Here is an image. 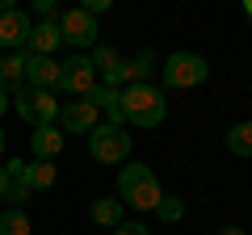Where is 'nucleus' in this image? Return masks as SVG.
Returning <instances> with one entry per match:
<instances>
[{"instance_id":"obj_6","label":"nucleus","mask_w":252,"mask_h":235,"mask_svg":"<svg viewBox=\"0 0 252 235\" xmlns=\"http://www.w3.org/2000/svg\"><path fill=\"white\" fill-rule=\"evenodd\" d=\"M13 109L26 118L30 126H51L55 118H59V101H55V92L30 88V84H21V88L13 92Z\"/></svg>"},{"instance_id":"obj_25","label":"nucleus","mask_w":252,"mask_h":235,"mask_svg":"<svg viewBox=\"0 0 252 235\" xmlns=\"http://www.w3.org/2000/svg\"><path fill=\"white\" fill-rule=\"evenodd\" d=\"M9 185H13V176H9V168H4V164H0V202L9 198Z\"/></svg>"},{"instance_id":"obj_23","label":"nucleus","mask_w":252,"mask_h":235,"mask_svg":"<svg viewBox=\"0 0 252 235\" xmlns=\"http://www.w3.org/2000/svg\"><path fill=\"white\" fill-rule=\"evenodd\" d=\"M114 235H152V231H147L143 223H126V218H122V223L114 227Z\"/></svg>"},{"instance_id":"obj_22","label":"nucleus","mask_w":252,"mask_h":235,"mask_svg":"<svg viewBox=\"0 0 252 235\" xmlns=\"http://www.w3.org/2000/svg\"><path fill=\"white\" fill-rule=\"evenodd\" d=\"M30 193H34V189H30L26 181H13V185H9V198H4V202H30Z\"/></svg>"},{"instance_id":"obj_17","label":"nucleus","mask_w":252,"mask_h":235,"mask_svg":"<svg viewBox=\"0 0 252 235\" xmlns=\"http://www.w3.org/2000/svg\"><path fill=\"white\" fill-rule=\"evenodd\" d=\"M89 218L97 227H109V231H114V227L122 223V202H118V198H97L89 206Z\"/></svg>"},{"instance_id":"obj_5","label":"nucleus","mask_w":252,"mask_h":235,"mask_svg":"<svg viewBox=\"0 0 252 235\" xmlns=\"http://www.w3.org/2000/svg\"><path fill=\"white\" fill-rule=\"evenodd\" d=\"M97 84H101L97 80V67H93V59L84 51H72L59 63V92H67V97H89Z\"/></svg>"},{"instance_id":"obj_28","label":"nucleus","mask_w":252,"mask_h":235,"mask_svg":"<svg viewBox=\"0 0 252 235\" xmlns=\"http://www.w3.org/2000/svg\"><path fill=\"white\" fill-rule=\"evenodd\" d=\"M219 235H244V227H223Z\"/></svg>"},{"instance_id":"obj_26","label":"nucleus","mask_w":252,"mask_h":235,"mask_svg":"<svg viewBox=\"0 0 252 235\" xmlns=\"http://www.w3.org/2000/svg\"><path fill=\"white\" fill-rule=\"evenodd\" d=\"M4 168H9V176H13V181H17V176H21V168H26V164H21V160H9V164H4Z\"/></svg>"},{"instance_id":"obj_30","label":"nucleus","mask_w":252,"mask_h":235,"mask_svg":"<svg viewBox=\"0 0 252 235\" xmlns=\"http://www.w3.org/2000/svg\"><path fill=\"white\" fill-rule=\"evenodd\" d=\"M244 13H248V17H252V0H244Z\"/></svg>"},{"instance_id":"obj_27","label":"nucleus","mask_w":252,"mask_h":235,"mask_svg":"<svg viewBox=\"0 0 252 235\" xmlns=\"http://www.w3.org/2000/svg\"><path fill=\"white\" fill-rule=\"evenodd\" d=\"M9 101H13V97H9V92H4V88H0V114L9 109Z\"/></svg>"},{"instance_id":"obj_24","label":"nucleus","mask_w":252,"mask_h":235,"mask_svg":"<svg viewBox=\"0 0 252 235\" xmlns=\"http://www.w3.org/2000/svg\"><path fill=\"white\" fill-rule=\"evenodd\" d=\"M30 9H34L38 17H51V13H55V0H30Z\"/></svg>"},{"instance_id":"obj_31","label":"nucleus","mask_w":252,"mask_h":235,"mask_svg":"<svg viewBox=\"0 0 252 235\" xmlns=\"http://www.w3.org/2000/svg\"><path fill=\"white\" fill-rule=\"evenodd\" d=\"M0 155H4V130H0Z\"/></svg>"},{"instance_id":"obj_21","label":"nucleus","mask_w":252,"mask_h":235,"mask_svg":"<svg viewBox=\"0 0 252 235\" xmlns=\"http://www.w3.org/2000/svg\"><path fill=\"white\" fill-rule=\"evenodd\" d=\"M80 9H84V13H93V17H101V13L114 9V0H80Z\"/></svg>"},{"instance_id":"obj_1","label":"nucleus","mask_w":252,"mask_h":235,"mask_svg":"<svg viewBox=\"0 0 252 235\" xmlns=\"http://www.w3.org/2000/svg\"><path fill=\"white\" fill-rule=\"evenodd\" d=\"M122 118H126V126H139V130L160 126L168 118L164 88H156V84H126L122 88Z\"/></svg>"},{"instance_id":"obj_7","label":"nucleus","mask_w":252,"mask_h":235,"mask_svg":"<svg viewBox=\"0 0 252 235\" xmlns=\"http://www.w3.org/2000/svg\"><path fill=\"white\" fill-rule=\"evenodd\" d=\"M59 34H63V42L72 46V51H93V46L101 42L97 17H93V13H84L80 4H76V9H67V13L59 17Z\"/></svg>"},{"instance_id":"obj_18","label":"nucleus","mask_w":252,"mask_h":235,"mask_svg":"<svg viewBox=\"0 0 252 235\" xmlns=\"http://www.w3.org/2000/svg\"><path fill=\"white\" fill-rule=\"evenodd\" d=\"M152 67H156V51H152V46H143L135 59H126V84H147Z\"/></svg>"},{"instance_id":"obj_8","label":"nucleus","mask_w":252,"mask_h":235,"mask_svg":"<svg viewBox=\"0 0 252 235\" xmlns=\"http://www.w3.org/2000/svg\"><path fill=\"white\" fill-rule=\"evenodd\" d=\"M97 122H101V114H97V105H93L89 97L59 101V118H55V126H59L63 135H89Z\"/></svg>"},{"instance_id":"obj_3","label":"nucleus","mask_w":252,"mask_h":235,"mask_svg":"<svg viewBox=\"0 0 252 235\" xmlns=\"http://www.w3.org/2000/svg\"><path fill=\"white\" fill-rule=\"evenodd\" d=\"M160 76H164V88H198V84L210 80V63L193 51H172L164 59Z\"/></svg>"},{"instance_id":"obj_11","label":"nucleus","mask_w":252,"mask_h":235,"mask_svg":"<svg viewBox=\"0 0 252 235\" xmlns=\"http://www.w3.org/2000/svg\"><path fill=\"white\" fill-rule=\"evenodd\" d=\"M26 84L42 88V92H55L59 88V63L51 55H26Z\"/></svg>"},{"instance_id":"obj_13","label":"nucleus","mask_w":252,"mask_h":235,"mask_svg":"<svg viewBox=\"0 0 252 235\" xmlns=\"http://www.w3.org/2000/svg\"><path fill=\"white\" fill-rule=\"evenodd\" d=\"M89 101L97 105V114H105V122H109V126H126V118H122V88L97 84V88L89 92Z\"/></svg>"},{"instance_id":"obj_14","label":"nucleus","mask_w":252,"mask_h":235,"mask_svg":"<svg viewBox=\"0 0 252 235\" xmlns=\"http://www.w3.org/2000/svg\"><path fill=\"white\" fill-rule=\"evenodd\" d=\"M21 84H26V51H9V55H0V88L13 97Z\"/></svg>"},{"instance_id":"obj_4","label":"nucleus","mask_w":252,"mask_h":235,"mask_svg":"<svg viewBox=\"0 0 252 235\" xmlns=\"http://www.w3.org/2000/svg\"><path fill=\"white\" fill-rule=\"evenodd\" d=\"M130 147H135V139L126 135V126L97 122V126L89 130V155L97 164H126L130 160Z\"/></svg>"},{"instance_id":"obj_12","label":"nucleus","mask_w":252,"mask_h":235,"mask_svg":"<svg viewBox=\"0 0 252 235\" xmlns=\"http://www.w3.org/2000/svg\"><path fill=\"white\" fill-rule=\"evenodd\" d=\"M63 143H67V135H63L59 126H34V135H30V151H34V160H55V155L63 151Z\"/></svg>"},{"instance_id":"obj_2","label":"nucleus","mask_w":252,"mask_h":235,"mask_svg":"<svg viewBox=\"0 0 252 235\" xmlns=\"http://www.w3.org/2000/svg\"><path fill=\"white\" fill-rule=\"evenodd\" d=\"M160 198H164V189H160V181H156V172L147 164H126L118 172V202L122 206L147 214V210L160 206Z\"/></svg>"},{"instance_id":"obj_16","label":"nucleus","mask_w":252,"mask_h":235,"mask_svg":"<svg viewBox=\"0 0 252 235\" xmlns=\"http://www.w3.org/2000/svg\"><path fill=\"white\" fill-rule=\"evenodd\" d=\"M223 143H227V151H231V155L252 160V122H235V126H227Z\"/></svg>"},{"instance_id":"obj_10","label":"nucleus","mask_w":252,"mask_h":235,"mask_svg":"<svg viewBox=\"0 0 252 235\" xmlns=\"http://www.w3.org/2000/svg\"><path fill=\"white\" fill-rule=\"evenodd\" d=\"M59 46H63L59 17H38V26L30 29V38H26V55H55Z\"/></svg>"},{"instance_id":"obj_9","label":"nucleus","mask_w":252,"mask_h":235,"mask_svg":"<svg viewBox=\"0 0 252 235\" xmlns=\"http://www.w3.org/2000/svg\"><path fill=\"white\" fill-rule=\"evenodd\" d=\"M30 29H34V21H30L21 9L0 13V51H26Z\"/></svg>"},{"instance_id":"obj_29","label":"nucleus","mask_w":252,"mask_h":235,"mask_svg":"<svg viewBox=\"0 0 252 235\" xmlns=\"http://www.w3.org/2000/svg\"><path fill=\"white\" fill-rule=\"evenodd\" d=\"M9 9H17V0H0V13H9Z\"/></svg>"},{"instance_id":"obj_15","label":"nucleus","mask_w":252,"mask_h":235,"mask_svg":"<svg viewBox=\"0 0 252 235\" xmlns=\"http://www.w3.org/2000/svg\"><path fill=\"white\" fill-rule=\"evenodd\" d=\"M17 181H26L30 189H51L55 181H59V168H55V160H34V164H26V168H21V176Z\"/></svg>"},{"instance_id":"obj_20","label":"nucleus","mask_w":252,"mask_h":235,"mask_svg":"<svg viewBox=\"0 0 252 235\" xmlns=\"http://www.w3.org/2000/svg\"><path fill=\"white\" fill-rule=\"evenodd\" d=\"M156 214H160L164 223H181V218H185V202H181L177 193H164L160 206H156Z\"/></svg>"},{"instance_id":"obj_19","label":"nucleus","mask_w":252,"mask_h":235,"mask_svg":"<svg viewBox=\"0 0 252 235\" xmlns=\"http://www.w3.org/2000/svg\"><path fill=\"white\" fill-rule=\"evenodd\" d=\"M0 235H30V214L17 206H9L0 214Z\"/></svg>"}]
</instances>
